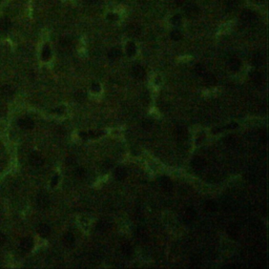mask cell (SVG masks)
I'll return each instance as SVG.
<instances>
[{"mask_svg": "<svg viewBox=\"0 0 269 269\" xmlns=\"http://www.w3.org/2000/svg\"><path fill=\"white\" fill-rule=\"evenodd\" d=\"M36 203H37L38 207L41 209H47L50 207L51 205V199L48 197L47 194L45 193H40L36 198Z\"/></svg>", "mask_w": 269, "mask_h": 269, "instance_id": "1", "label": "cell"}, {"mask_svg": "<svg viewBox=\"0 0 269 269\" xmlns=\"http://www.w3.org/2000/svg\"><path fill=\"white\" fill-rule=\"evenodd\" d=\"M196 211H194V208H191V207H188V208H186L185 210L183 211V214H182V220H183L184 223H186V224H190V223H193L194 221V219H196Z\"/></svg>", "mask_w": 269, "mask_h": 269, "instance_id": "2", "label": "cell"}, {"mask_svg": "<svg viewBox=\"0 0 269 269\" xmlns=\"http://www.w3.org/2000/svg\"><path fill=\"white\" fill-rule=\"evenodd\" d=\"M241 19L246 23H255L258 19V16L255 15V13L249 11V10H246L241 14Z\"/></svg>", "mask_w": 269, "mask_h": 269, "instance_id": "3", "label": "cell"}, {"mask_svg": "<svg viewBox=\"0 0 269 269\" xmlns=\"http://www.w3.org/2000/svg\"><path fill=\"white\" fill-rule=\"evenodd\" d=\"M30 163L33 166H41L44 163V159H43L42 155L38 152H33L30 155Z\"/></svg>", "mask_w": 269, "mask_h": 269, "instance_id": "4", "label": "cell"}, {"mask_svg": "<svg viewBox=\"0 0 269 269\" xmlns=\"http://www.w3.org/2000/svg\"><path fill=\"white\" fill-rule=\"evenodd\" d=\"M158 182L160 184V186L162 187L165 191H170L173 189V182L168 177L166 176H162V177H159L158 179Z\"/></svg>", "mask_w": 269, "mask_h": 269, "instance_id": "5", "label": "cell"}, {"mask_svg": "<svg viewBox=\"0 0 269 269\" xmlns=\"http://www.w3.org/2000/svg\"><path fill=\"white\" fill-rule=\"evenodd\" d=\"M184 12H185V15L187 17L194 18V17H197V15L199 14V7L194 3H188L185 6Z\"/></svg>", "mask_w": 269, "mask_h": 269, "instance_id": "6", "label": "cell"}, {"mask_svg": "<svg viewBox=\"0 0 269 269\" xmlns=\"http://www.w3.org/2000/svg\"><path fill=\"white\" fill-rule=\"evenodd\" d=\"M18 125L23 129H32L34 127L35 123L30 117H22L18 121Z\"/></svg>", "mask_w": 269, "mask_h": 269, "instance_id": "7", "label": "cell"}, {"mask_svg": "<svg viewBox=\"0 0 269 269\" xmlns=\"http://www.w3.org/2000/svg\"><path fill=\"white\" fill-rule=\"evenodd\" d=\"M132 75L137 79H144L145 76H146V71H145L143 66H141L140 64H136L132 66Z\"/></svg>", "mask_w": 269, "mask_h": 269, "instance_id": "8", "label": "cell"}, {"mask_svg": "<svg viewBox=\"0 0 269 269\" xmlns=\"http://www.w3.org/2000/svg\"><path fill=\"white\" fill-rule=\"evenodd\" d=\"M34 246V241L32 238H23L20 242V248L23 251H30Z\"/></svg>", "mask_w": 269, "mask_h": 269, "instance_id": "9", "label": "cell"}, {"mask_svg": "<svg viewBox=\"0 0 269 269\" xmlns=\"http://www.w3.org/2000/svg\"><path fill=\"white\" fill-rule=\"evenodd\" d=\"M191 167L194 170H202L205 167V161L201 157H194L191 160Z\"/></svg>", "mask_w": 269, "mask_h": 269, "instance_id": "10", "label": "cell"}, {"mask_svg": "<svg viewBox=\"0 0 269 269\" xmlns=\"http://www.w3.org/2000/svg\"><path fill=\"white\" fill-rule=\"evenodd\" d=\"M114 177L117 180H123L126 177V168L124 166L120 165L114 170Z\"/></svg>", "mask_w": 269, "mask_h": 269, "instance_id": "11", "label": "cell"}, {"mask_svg": "<svg viewBox=\"0 0 269 269\" xmlns=\"http://www.w3.org/2000/svg\"><path fill=\"white\" fill-rule=\"evenodd\" d=\"M37 231L42 238H47L51 234V228L47 224H40L37 228Z\"/></svg>", "mask_w": 269, "mask_h": 269, "instance_id": "12", "label": "cell"}, {"mask_svg": "<svg viewBox=\"0 0 269 269\" xmlns=\"http://www.w3.org/2000/svg\"><path fill=\"white\" fill-rule=\"evenodd\" d=\"M228 66H229V68L231 71H237L240 68V66H241L240 59L237 58V57H231L229 59V61H228Z\"/></svg>", "mask_w": 269, "mask_h": 269, "instance_id": "13", "label": "cell"}, {"mask_svg": "<svg viewBox=\"0 0 269 269\" xmlns=\"http://www.w3.org/2000/svg\"><path fill=\"white\" fill-rule=\"evenodd\" d=\"M250 80H251L255 84H261L263 82V76L261 73H259L257 71H253L249 74Z\"/></svg>", "mask_w": 269, "mask_h": 269, "instance_id": "14", "label": "cell"}, {"mask_svg": "<svg viewBox=\"0 0 269 269\" xmlns=\"http://www.w3.org/2000/svg\"><path fill=\"white\" fill-rule=\"evenodd\" d=\"M109 227H111V223L107 221V220H100L96 225V229L98 230V231H105Z\"/></svg>", "mask_w": 269, "mask_h": 269, "instance_id": "15", "label": "cell"}, {"mask_svg": "<svg viewBox=\"0 0 269 269\" xmlns=\"http://www.w3.org/2000/svg\"><path fill=\"white\" fill-rule=\"evenodd\" d=\"M252 62L255 65L257 66H261L263 65V63L265 62V58H264V55L262 53H255L252 57Z\"/></svg>", "mask_w": 269, "mask_h": 269, "instance_id": "16", "label": "cell"}, {"mask_svg": "<svg viewBox=\"0 0 269 269\" xmlns=\"http://www.w3.org/2000/svg\"><path fill=\"white\" fill-rule=\"evenodd\" d=\"M176 135H177V139L179 141H182L184 142L186 139H187V130H186L184 127H179L178 129L176 130Z\"/></svg>", "mask_w": 269, "mask_h": 269, "instance_id": "17", "label": "cell"}, {"mask_svg": "<svg viewBox=\"0 0 269 269\" xmlns=\"http://www.w3.org/2000/svg\"><path fill=\"white\" fill-rule=\"evenodd\" d=\"M12 26V22L10 21L9 18H1L0 19V30L3 31V32H6V31H9L10 29H11Z\"/></svg>", "mask_w": 269, "mask_h": 269, "instance_id": "18", "label": "cell"}, {"mask_svg": "<svg viewBox=\"0 0 269 269\" xmlns=\"http://www.w3.org/2000/svg\"><path fill=\"white\" fill-rule=\"evenodd\" d=\"M121 251L125 257L129 258L132 255V246L128 242H124L123 244L121 245Z\"/></svg>", "mask_w": 269, "mask_h": 269, "instance_id": "19", "label": "cell"}, {"mask_svg": "<svg viewBox=\"0 0 269 269\" xmlns=\"http://www.w3.org/2000/svg\"><path fill=\"white\" fill-rule=\"evenodd\" d=\"M204 81L208 86H214V85H216V84H217L216 77H214V75H211V74L204 75Z\"/></svg>", "mask_w": 269, "mask_h": 269, "instance_id": "20", "label": "cell"}, {"mask_svg": "<svg viewBox=\"0 0 269 269\" xmlns=\"http://www.w3.org/2000/svg\"><path fill=\"white\" fill-rule=\"evenodd\" d=\"M60 47H61V48H62L63 51H65V52H68V51L71 50V47H73V44H71V41L70 39L65 38V39H62V40L60 41Z\"/></svg>", "mask_w": 269, "mask_h": 269, "instance_id": "21", "label": "cell"}, {"mask_svg": "<svg viewBox=\"0 0 269 269\" xmlns=\"http://www.w3.org/2000/svg\"><path fill=\"white\" fill-rule=\"evenodd\" d=\"M121 56H122V52L120 48L114 47L108 52V57L111 59H118V58L121 57Z\"/></svg>", "mask_w": 269, "mask_h": 269, "instance_id": "22", "label": "cell"}, {"mask_svg": "<svg viewBox=\"0 0 269 269\" xmlns=\"http://www.w3.org/2000/svg\"><path fill=\"white\" fill-rule=\"evenodd\" d=\"M205 209L208 212H214L217 209V204L214 201H206L205 202Z\"/></svg>", "mask_w": 269, "mask_h": 269, "instance_id": "23", "label": "cell"}, {"mask_svg": "<svg viewBox=\"0 0 269 269\" xmlns=\"http://www.w3.org/2000/svg\"><path fill=\"white\" fill-rule=\"evenodd\" d=\"M136 51H137V47H136L134 42H129L128 44L126 45V53H127V55L130 56V57L135 55Z\"/></svg>", "mask_w": 269, "mask_h": 269, "instance_id": "24", "label": "cell"}, {"mask_svg": "<svg viewBox=\"0 0 269 269\" xmlns=\"http://www.w3.org/2000/svg\"><path fill=\"white\" fill-rule=\"evenodd\" d=\"M1 93L6 97H12L13 95H14V89L10 85H4L3 88H1Z\"/></svg>", "mask_w": 269, "mask_h": 269, "instance_id": "25", "label": "cell"}, {"mask_svg": "<svg viewBox=\"0 0 269 269\" xmlns=\"http://www.w3.org/2000/svg\"><path fill=\"white\" fill-rule=\"evenodd\" d=\"M127 32L130 36H138L140 34V29L137 25H129L128 29H127Z\"/></svg>", "mask_w": 269, "mask_h": 269, "instance_id": "26", "label": "cell"}, {"mask_svg": "<svg viewBox=\"0 0 269 269\" xmlns=\"http://www.w3.org/2000/svg\"><path fill=\"white\" fill-rule=\"evenodd\" d=\"M42 59L43 60H48V59L51 58V56H52V52H51V48L48 47H44L42 50Z\"/></svg>", "mask_w": 269, "mask_h": 269, "instance_id": "27", "label": "cell"}, {"mask_svg": "<svg viewBox=\"0 0 269 269\" xmlns=\"http://www.w3.org/2000/svg\"><path fill=\"white\" fill-rule=\"evenodd\" d=\"M64 242L66 243V244H74V242H75V237H74L73 234H71V232H67V234H64Z\"/></svg>", "mask_w": 269, "mask_h": 269, "instance_id": "28", "label": "cell"}, {"mask_svg": "<svg viewBox=\"0 0 269 269\" xmlns=\"http://www.w3.org/2000/svg\"><path fill=\"white\" fill-rule=\"evenodd\" d=\"M170 37H171V39H173V40H175V41H179V40L181 39L182 35H181V33L179 32L178 30H175V31H173V32H171Z\"/></svg>", "mask_w": 269, "mask_h": 269, "instance_id": "29", "label": "cell"}, {"mask_svg": "<svg viewBox=\"0 0 269 269\" xmlns=\"http://www.w3.org/2000/svg\"><path fill=\"white\" fill-rule=\"evenodd\" d=\"M182 22V18L180 15H175V16H173V18H171V23H173V25H180Z\"/></svg>", "mask_w": 269, "mask_h": 269, "instance_id": "30", "label": "cell"}, {"mask_svg": "<svg viewBox=\"0 0 269 269\" xmlns=\"http://www.w3.org/2000/svg\"><path fill=\"white\" fill-rule=\"evenodd\" d=\"M102 134L103 132H99V130H91V132H88V138H98Z\"/></svg>", "mask_w": 269, "mask_h": 269, "instance_id": "31", "label": "cell"}, {"mask_svg": "<svg viewBox=\"0 0 269 269\" xmlns=\"http://www.w3.org/2000/svg\"><path fill=\"white\" fill-rule=\"evenodd\" d=\"M75 98H76L77 101H79V102H83L84 100L86 99V95L84 94V93H82V92H78V93H76V94H75Z\"/></svg>", "mask_w": 269, "mask_h": 269, "instance_id": "32", "label": "cell"}, {"mask_svg": "<svg viewBox=\"0 0 269 269\" xmlns=\"http://www.w3.org/2000/svg\"><path fill=\"white\" fill-rule=\"evenodd\" d=\"M194 71H196V73L200 76L205 75V68L202 64H197L196 67H194Z\"/></svg>", "mask_w": 269, "mask_h": 269, "instance_id": "33", "label": "cell"}, {"mask_svg": "<svg viewBox=\"0 0 269 269\" xmlns=\"http://www.w3.org/2000/svg\"><path fill=\"white\" fill-rule=\"evenodd\" d=\"M238 3H239L238 0H226V6H228L229 9H234V7H237Z\"/></svg>", "mask_w": 269, "mask_h": 269, "instance_id": "34", "label": "cell"}, {"mask_svg": "<svg viewBox=\"0 0 269 269\" xmlns=\"http://www.w3.org/2000/svg\"><path fill=\"white\" fill-rule=\"evenodd\" d=\"M152 126H153V121H152V120L145 119L144 121L142 122V127H143V128L148 129V128H150Z\"/></svg>", "mask_w": 269, "mask_h": 269, "instance_id": "35", "label": "cell"}, {"mask_svg": "<svg viewBox=\"0 0 269 269\" xmlns=\"http://www.w3.org/2000/svg\"><path fill=\"white\" fill-rule=\"evenodd\" d=\"M92 91L95 92V93H99V92L101 91V85H100L99 83H97V82H94V83L92 84Z\"/></svg>", "mask_w": 269, "mask_h": 269, "instance_id": "36", "label": "cell"}, {"mask_svg": "<svg viewBox=\"0 0 269 269\" xmlns=\"http://www.w3.org/2000/svg\"><path fill=\"white\" fill-rule=\"evenodd\" d=\"M112 163L111 160H106V161H104V162L102 163V166H103L104 170L109 169V167H112Z\"/></svg>", "mask_w": 269, "mask_h": 269, "instance_id": "37", "label": "cell"}, {"mask_svg": "<svg viewBox=\"0 0 269 269\" xmlns=\"http://www.w3.org/2000/svg\"><path fill=\"white\" fill-rule=\"evenodd\" d=\"M118 15H116V14H108L107 15V19L109 20V21H115V20H117L118 19Z\"/></svg>", "mask_w": 269, "mask_h": 269, "instance_id": "38", "label": "cell"}, {"mask_svg": "<svg viewBox=\"0 0 269 269\" xmlns=\"http://www.w3.org/2000/svg\"><path fill=\"white\" fill-rule=\"evenodd\" d=\"M58 181H59V176H54L53 179H52V182H51V184H52V186H56L58 184Z\"/></svg>", "mask_w": 269, "mask_h": 269, "instance_id": "39", "label": "cell"}, {"mask_svg": "<svg viewBox=\"0 0 269 269\" xmlns=\"http://www.w3.org/2000/svg\"><path fill=\"white\" fill-rule=\"evenodd\" d=\"M6 242V235L0 232V244H4Z\"/></svg>", "mask_w": 269, "mask_h": 269, "instance_id": "40", "label": "cell"}, {"mask_svg": "<svg viewBox=\"0 0 269 269\" xmlns=\"http://www.w3.org/2000/svg\"><path fill=\"white\" fill-rule=\"evenodd\" d=\"M77 175L79 177H83L85 175V169H84V168H79V169H77Z\"/></svg>", "mask_w": 269, "mask_h": 269, "instance_id": "41", "label": "cell"}, {"mask_svg": "<svg viewBox=\"0 0 269 269\" xmlns=\"http://www.w3.org/2000/svg\"><path fill=\"white\" fill-rule=\"evenodd\" d=\"M79 136H80V138H82V139H88V132H81L80 134H79Z\"/></svg>", "mask_w": 269, "mask_h": 269, "instance_id": "42", "label": "cell"}, {"mask_svg": "<svg viewBox=\"0 0 269 269\" xmlns=\"http://www.w3.org/2000/svg\"><path fill=\"white\" fill-rule=\"evenodd\" d=\"M63 109H64L63 107H60V108H56L55 109V112H57V114H62V112H64Z\"/></svg>", "mask_w": 269, "mask_h": 269, "instance_id": "43", "label": "cell"}, {"mask_svg": "<svg viewBox=\"0 0 269 269\" xmlns=\"http://www.w3.org/2000/svg\"><path fill=\"white\" fill-rule=\"evenodd\" d=\"M175 2L178 4V6H182V4L185 2V0H175Z\"/></svg>", "mask_w": 269, "mask_h": 269, "instance_id": "44", "label": "cell"}, {"mask_svg": "<svg viewBox=\"0 0 269 269\" xmlns=\"http://www.w3.org/2000/svg\"><path fill=\"white\" fill-rule=\"evenodd\" d=\"M238 126V123H231L230 125H228V128H235Z\"/></svg>", "mask_w": 269, "mask_h": 269, "instance_id": "45", "label": "cell"}, {"mask_svg": "<svg viewBox=\"0 0 269 269\" xmlns=\"http://www.w3.org/2000/svg\"><path fill=\"white\" fill-rule=\"evenodd\" d=\"M86 2H88V3H92V2H94V0H85Z\"/></svg>", "mask_w": 269, "mask_h": 269, "instance_id": "46", "label": "cell"}, {"mask_svg": "<svg viewBox=\"0 0 269 269\" xmlns=\"http://www.w3.org/2000/svg\"><path fill=\"white\" fill-rule=\"evenodd\" d=\"M255 1H258V2H261V1H263V0H255Z\"/></svg>", "mask_w": 269, "mask_h": 269, "instance_id": "47", "label": "cell"}]
</instances>
